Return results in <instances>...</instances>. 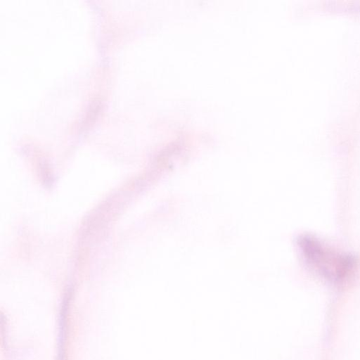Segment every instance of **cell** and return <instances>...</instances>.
Masks as SVG:
<instances>
[{
    "instance_id": "6da1fadb",
    "label": "cell",
    "mask_w": 360,
    "mask_h": 360,
    "mask_svg": "<svg viewBox=\"0 0 360 360\" xmlns=\"http://www.w3.org/2000/svg\"><path fill=\"white\" fill-rule=\"evenodd\" d=\"M300 240L307 262L326 276L341 277L352 268L354 260L351 257L336 254L310 236L302 237Z\"/></svg>"
}]
</instances>
